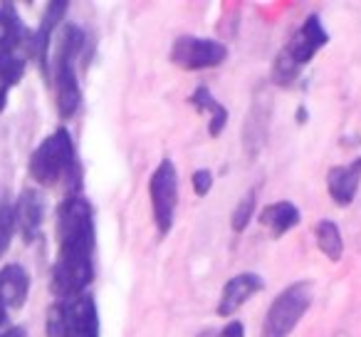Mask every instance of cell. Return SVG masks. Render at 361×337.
I'll list each match as a JSON object with an SVG mask.
<instances>
[{"mask_svg": "<svg viewBox=\"0 0 361 337\" xmlns=\"http://www.w3.org/2000/svg\"><path fill=\"white\" fill-rule=\"evenodd\" d=\"M94 211L87 199L72 194L57 208V261L52 292L60 300L77 297L94 280Z\"/></svg>", "mask_w": 361, "mask_h": 337, "instance_id": "6da1fadb", "label": "cell"}, {"mask_svg": "<svg viewBox=\"0 0 361 337\" xmlns=\"http://www.w3.org/2000/svg\"><path fill=\"white\" fill-rule=\"evenodd\" d=\"M87 35L80 25H62L57 32L55 52H52V82H55V102L60 117L70 119L82 105V90L77 80V57L85 50Z\"/></svg>", "mask_w": 361, "mask_h": 337, "instance_id": "7a4b0ae2", "label": "cell"}, {"mask_svg": "<svg viewBox=\"0 0 361 337\" xmlns=\"http://www.w3.org/2000/svg\"><path fill=\"white\" fill-rule=\"evenodd\" d=\"M329 42V32L322 25L319 16L312 13L307 20L297 28V32L290 37L285 47L277 52L272 62V82L277 87H287L300 77V70L314 60V55Z\"/></svg>", "mask_w": 361, "mask_h": 337, "instance_id": "3957f363", "label": "cell"}, {"mask_svg": "<svg viewBox=\"0 0 361 337\" xmlns=\"http://www.w3.org/2000/svg\"><path fill=\"white\" fill-rule=\"evenodd\" d=\"M80 172L75 156V141L67 129H55L30 156V177L40 187H55L62 179Z\"/></svg>", "mask_w": 361, "mask_h": 337, "instance_id": "277c9868", "label": "cell"}, {"mask_svg": "<svg viewBox=\"0 0 361 337\" xmlns=\"http://www.w3.org/2000/svg\"><path fill=\"white\" fill-rule=\"evenodd\" d=\"M47 337H99V312L92 295L60 300L47 310Z\"/></svg>", "mask_w": 361, "mask_h": 337, "instance_id": "5b68a950", "label": "cell"}, {"mask_svg": "<svg viewBox=\"0 0 361 337\" xmlns=\"http://www.w3.org/2000/svg\"><path fill=\"white\" fill-rule=\"evenodd\" d=\"M312 297H314V288L310 280H297L287 285L267 307L260 337H290L312 307Z\"/></svg>", "mask_w": 361, "mask_h": 337, "instance_id": "8992f818", "label": "cell"}, {"mask_svg": "<svg viewBox=\"0 0 361 337\" xmlns=\"http://www.w3.org/2000/svg\"><path fill=\"white\" fill-rule=\"evenodd\" d=\"M149 199L151 213L159 236H169L176 221V206H178V172L171 159H161L149 179Z\"/></svg>", "mask_w": 361, "mask_h": 337, "instance_id": "52a82bcc", "label": "cell"}, {"mask_svg": "<svg viewBox=\"0 0 361 337\" xmlns=\"http://www.w3.org/2000/svg\"><path fill=\"white\" fill-rule=\"evenodd\" d=\"M228 57V47L211 37H196V35H180L176 37L171 47V62L186 72L196 70H211V67L223 65Z\"/></svg>", "mask_w": 361, "mask_h": 337, "instance_id": "ba28073f", "label": "cell"}, {"mask_svg": "<svg viewBox=\"0 0 361 337\" xmlns=\"http://www.w3.org/2000/svg\"><path fill=\"white\" fill-rule=\"evenodd\" d=\"M260 290H265V278L257 273H238L223 285L221 300H218L216 312L221 317H231L240 310L245 302H250Z\"/></svg>", "mask_w": 361, "mask_h": 337, "instance_id": "9c48e42d", "label": "cell"}, {"mask_svg": "<svg viewBox=\"0 0 361 337\" xmlns=\"http://www.w3.org/2000/svg\"><path fill=\"white\" fill-rule=\"evenodd\" d=\"M67 8H70V3H65V0H55V3H50L47 11H45V16H42L40 28H37L35 32H30V40H27V45H25L27 52H30V57L40 65V70L45 77H47V72H50V67H47V55H50L52 32H55L57 25L62 23Z\"/></svg>", "mask_w": 361, "mask_h": 337, "instance_id": "30bf717a", "label": "cell"}, {"mask_svg": "<svg viewBox=\"0 0 361 337\" xmlns=\"http://www.w3.org/2000/svg\"><path fill=\"white\" fill-rule=\"evenodd\" d=\"M13 211H16V228L20 231L23 241L32 243L40 233L42 221H45V196L35 189H25L18 196Z\"/></svg>", "mask_w": 361, "mask_h": 337, "instance_id": "8fae6325", "label": "cell"}, {"mask_svg": "<svg viewBox=\"0 0 361 337\" xmlns=\"http://www.w3.org/2000/svg\"><path fill=\"white\" fill-rule=\"evenodd\" d=\"M361 187V156L351 159L349 164H341L329 169L326 174V191L336 206H349L356 199Z\"/></svg>", "mask_w": 361, "mask_h": 337, "instance_id": "7c38bea8", "label": "cell"}, {"mask_svg": "<svg viewBox=\"0 0 361 337\" xmlns=\"http://www.w3.org/2000/svg\"><path fill=\"white\" fill-rule=\"evenodd\" d=\"M30 292V276L23 266H6L0 271V305L23 307Z\"/></svg>", "mask_w": 361, "mask_h": 337, "instance_id": "4fadbf2b", "label": "cell"}, {"mask_svg": "<svg viewBox=\"0 0 361 337\" xmlns=\"http://www.w3.org/2000/svg\"><path fill=\"white\" fill-rule=\"evenodd\" d=\"M300 221H302V213L292 201L267 203V206L260 211V226L267 228L275 238L290 233L295 226H300Z\"/></svg>", "mask_w": 361, "mask_h": 337, "instance_id": "5bb4252c", "label": "cell"}, {"mask_svg": "<svg viewBox=\"0 0 361 337\" xmlns=\"http://www.w3.org/2000/svg\"><path fill=\"white\" fill-rule=\"evenodd\" d=\"M30 30L23 25L20 16L11 3L0 6V52H18L27 45Z\"/></svg>", "mask_w": 361, "mask_h": 337, "instance_id": "9a60e30c", "label": "cell"}, {"mask_svg": "<svg viewBox=\"0 0 361 337\" xmlns=\"http://www.w3.org/2000/svg\"><path fill=\"white\" fill-rule=\"evenodd\" d=\"M188 105H193L198 112H203V114H208V134L216 139V136H221V131L226 129L228 124V107L221 105V102L213 97V92L208 90L206 85L196 87V92H193L191 97H188Z\"/></svg>", "mask_w": 361, "mask_h": 337, "instance_id": "2e32d148", "label": "cell"}, {"mask_svg": "<svg viewBox=\"0 0 361 337\" xmlns=\"http://www.w3.org/2000/svg\"><path fill=\"white\" fill-rule=\"evenodd\" d=\"M314 238H317V246L319 251L329 258L331 263H339L344 258V236H341L339 226L329 218L324 221H317L314 226Z\"/></svg>", "mask_w": 361, "mask_h": 337, "instance_id": "e0dca14e", "label": "cell"}, {"mask_svg": "<svg viewBox=\"0 0 361 337\" xmlns=\"http://www.w3.org/2000/svg\"><path fill=\"white\" fill-rule=\"evenodd\" d=\"M25 60L18 52H0V112L8 102V90L23 80Z\"/></svg>", "mask_w": 361, "mask_h": 337, "instance_id": "ac0fdd59", "label": "cell"}, {"mask_svg": "<svg viewBox=\"0 0 361 337\" xmlns=\"http://www.w3.org/2000/svg\"><path fill=\"white\" fill-rule=\"evenodd\" d=\"M13 233H16V211H13L11 196L0 189V258L11 246Z\"/></svg>", "mask_w": 361, "mask_h": 337, "instance_id": "d6986e66", "label": "cell"}, {"mask_svg": "<svg viewBox=\"0 0 361 337\" xmlns=\"http://www.w3.org/2000/svg\"><path fill=\"white\" fill-rule=\"evenodd\" d=\"M257 211V194L255 191H247L245 196L238 201V206L233 208V216H231V228L235 233H243L247 226H250L252 216Z\"/></svg>", "mask_w": 361, "mask_h": 337, "instance_id": "ffe728a7", "label": "cell"}, {"mask_svg": "<svg viewBox=\"0 0 361 337\" xmlns=\"http://www.w3.org/2000/svg\"><path fill=\"white\" fill-rule=\"evenodd\" d=\"M191 184H193V191H196V196H208L213 189V172L211 169H196L191 177Z\"/></svg>", "mask_w": 361, "mask_h": 337, "instance_id": "44dd1931", "label": "cell"}, {"mask_svg": "<svg viewBox=\"0 0 361 337\" xmlns=\"http://www.w3.org/2000/svg\"><path fill=\"white\" fill-rule=\"evenodd\" d=\"M218 337H245V325H243L240 320H231L218 332Z\"/></svg>", "mask_w": 361, "mask_h": 337, "instance_id": "7402d4cb", "label": "cell"}, {"mask_svg": "<svg viewBox=\"0 0 361 337\" xmlns=\"http://www.w3.org/2000/svg\"><path fill=\"white\" fill-rule=\"evenodd\" d=\"M0 337H27V335H25V330H23V327H11V330L0 332Z\"/></svg>", "mask_w": 361, "mask_h": 337, "instance_id": "603a6c76", "label": "cell"}, {"mask_svg": "<svg viewBox=\"0 0 361 337\" xmlns=\"http://www.w3.org/2000/svg\"><path fill=\"white\" fill-rule=\"evenodd\" d=\"M297 122H300V124H302V122H307V110H305V107H300V110H297Z\"/></svg>", "mask_w": 361, "mask_h": 337, "instance_id": "cb8c5ba5", "label": "cell"}, {"mask_svg": "<svg viewBox=\"0 0 361 337\" xmlns=\"http://www.w3.org/2000/svg\"><path fill=\"white\" fill-rule=\"evenodd\" d=\"M6 317H8V310L3 305H0V327L6 325Z\"/></svg>", "mask_w": 361, "mask_h": 337, "instance_id": "d4e9b609", "label": "cell"}, {"mask_svg": "<svg viewBox=\"0 0 361 337\" xmlns=\"http://www.w3.org/2000/svg\"><path fill=\"white\" fill-rule=\"evenodd\" d=\"M198 337H218V332H216V330H211V327H208V330H203Z\"/></svg>", "mask_w": 361, "mask_h": 337, "instance_id": "484cf974", "label": "cell"}]
</instances>
